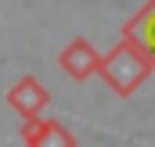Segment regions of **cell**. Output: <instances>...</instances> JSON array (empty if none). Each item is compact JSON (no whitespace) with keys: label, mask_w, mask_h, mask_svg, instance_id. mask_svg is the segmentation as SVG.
I'll list each match as a JSON object with an SVG mask.
<instances>
[{"label":"cell","mask_w":155,"mask_h":147,"mask_svg":"<svg viewBox=\"0 0 155 147\" xmlns=\"http://www.w3.org/2000/svg\"><path fill=\"white\" fill-rule=\"evenodd\" d=\"M97 75L116 90L119 97H130V93H134V90L152 75V65H148V58H144L130 39H119L108 54H101Z\"/></svg>","instance_id":"obj_1"},{"label":"cell","mask_w":155,"mask_h":147,"mask_svg":"<svg viewBox=\"0 0 155 147\" xmlns=\"http://www.w3.org/2000/svg\"><path fill=\"white\" fill-rule=\"evenodd\" d=\"M7 104L22 115V122H29V118H43V108L51 104V93L36 75H22L7 90Z\"/></svg>","instance_id":"obj_2"},{"label":"cell","mask_w":155,"mask_h":147,"mask_svg":"<svg viewBox=\"0 0 155 147\" xmlns=\"http://www.w3.org/2000/svg\"><path fill=\"white\" fill-rule=\"evenodd\" d=\"M22 140H25V147H76V136L58 118H29V122H22Z\"/></svg>","instance_id":"obj_3"},{"label":"cell","mask_w":155,"mask_h":147,"mask_svg":"<svg viewBox=\"0 0 155 147\" xmlns=\"http://www.w3.org/2000/svg\"><path fill=\"white\" fill-rule=\"evenodd\" d=\"M123 39H130L155 68V0H148L126 25H123Z\"/></svg>","instance_id":"obj_4"},{"label":"cell","mask_w":155,"mask_h":147,"mask_svg":"<svg viewBox=\"0 0 155 147\" xmlns=\"http://www.w3.org/2000/svg\"><path fill=\"white\" fill-rule=\"evenodd\" d=\"M58 65H61L65 72L72 75V79H90V75L97 72V65H101V54L90 47V39L76 36L69 47H61V54H58Z\"/></svg>","instance_id":"obj_5"}]
</instances>
